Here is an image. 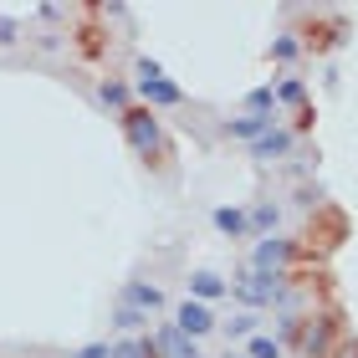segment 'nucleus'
<instances>
[{"label": "nucleus", "mask_w": 358, "mask_h": 358, "mask_svg": "<svg viewBox=\"0 0 358 358\" xmlns=\"http://www.w3.org/2000/svg\"><path fill=\"white\" fill-rule=\"evenodd\" d=\"M118 123H123L128 149H134L143 164H164V159H169V143H164V123H159V113H149L143 103H134L128 113H118Z\"/></svg>", "instance_id": "obj_1"}, {"label": "nucleus", "mask_w": 358, "mask_h": 358, "mask_svg": "<svg viewBox=\"0 0 358 358\" xmlns=\"http://www.w3.org/2000/svg\"><path fill=\"white\" fill-rule=\"evenodd\" d=\"M348 338V317H343V307L328 302V307H317L313 317L302 322V338H297V358H333V348Z\"/></svg>", "instance_id": "obj_2"}, {"label": "nucleus", "mask_w": 358, "mask_h": 358, "mask_svg": "<svg viewBox=\"0 0 358 358\" xmlns=\"http://www.w3.org/2000/svg\"><path fill=\"white\" fill-rule=\"evenodd\" d=\"M297 266H317L297 236H262L251 251V271H297Z\"/></svg>", "instance_id": "obj_3"}, {"label": "nucleus", "mask_w": 358, "mask_h": 358, "mask_svg": "<svg viewBox=\"0 0 358 358\" xmlns=\"http://www.w3.org/2000/svg\"><path fill=\"white\" fill-rule=\"evenodd\" d=\"M297 241L307 246V256L317 262V256H328V251H338V246L348 241V215H343L338 205H317V210H313V225H307V236H297Z\"/></svg>", "instance_id": "obj_4"}, {"label": "nucleus", "mask_w": 358, "mask_h": 358, "mask_svg": "<svg viewBox=\"0 0 358 358\" xmlns=\"http://www.w3.org/2000/svg\"><path fill=\"white\" fill-rule=\"evenodd\" d=\"M282 282H287V271H241L231 282V297L241 302V313H262V307L276 302Z\"/></svg>", "instance_id": "obj_5"}, {"label": "nucleus", "mask_w": 358, "mask_h": 358, "mask_svg": "<svg viewBox=\"0 0 358 358\" xmlns=\"http://www.w3.org/2000/svg\"><path fill=\"white\" fill-rule=\"evenodd\" d=\"M353 36V26H348V15L343 10H317L313 15V26H307V41H302V52H338Z\"/></svg>", "instance_id": "obj_6"}, {"label": "nucleus", "mask_w": 358, "mask_h": 358, "mask_svg": "<svg viewBox=\"0 0 358 358\" xmlns=\"http://www.w3.org/2000/svg\"><path fill=\"white\" fill-rule=\"evenodd\" d=\"M174 328L185 333V338H194V343H200L205 333H215V328H220V317L210 313L205 302H194V297H185V302L174 307Z\"/></svg>", "instance_id": "obj_7"}, {"label": "nucleus", "mask_w": 358, "mask_h": 358, "mask_svg": "<svg viewBox=\"0 0 358 358\" xmlns=\"http://www.w3.org/2000/svg\"><path fill=\"white\" fill-rule=\"evenodd\" d=\"M292 149H297V128H266L262 138L251 143V159H262V164H282V159H292Z\"/></svg>", "instance_id": "obj_8"}, {"label": "nucleus", "mask_w": 358, "mask_h": 358, "mask_svg": "<svg viewBox=\"0 0 358 358\" xmlns=\"http://www.w3.org/2000/svg\"><path fill=\"white\" fill-rule=\"evenodd\" d=\"M149 338H154V353H159V358H205L200 343H194V338H185L174 322H159Z\"/></svg>", "instance_id": "obj_9"}, {"label": "nucleus", "mask_w": 358, "mask_h": 358, "mask_svg": "<svg viewBox=\"0 0 358 358\" xmlns=\"http://www.w3.org/2000/svg\"><path fill=\"white\" fill-rule=\"evenodd\" d=\"M138 97H143L149 113H159V108H179L185 103V87L169 83V77H154V83H138Z\"/></svg>", "instance_id": "obj_10"}, {"label": "nucleus", "mask_w": 358, "mask_h": 358, "mask_svg": "<svg viewBox=\"0 0 358 358\" xmlns=\"http://www.w3.org/2000/svg\"><path fill=\"white\" fill-rule=\"evenodd\" d=\"M118 302H123V307H138V313L154 317L159 307H164V287H154V282H128Z\"/></svg>", "instance_id": "obj_11"}, {"label": "nucleus", "mask_w": 358, "mask_h": 358, "mask_svg": "<svg viewBox=\"0 0 358 358\" xmlns=\"http://www.w3.org/2000/svg\"><path fill=\"white\" fill-rule=\"evenodd\" d=\"M266 128H276V118H266V113H241V118L225 123V134L241 138V143H256V138L266 134Z\"/></svg>", "instance_id": "obj_12"}, {"label": "nucleus", "mask_w": 358, "mask_h": 358, "mask_svg": "<svg viewBox=\"0 0 358 358\" xmlns=\"http://www.w3.org/2000/svg\"><path fill=\"white\" fill-rule=\"evenodd\" d=\"M225 292H231V282H225L220 271H194V276H189V297L205 302V307L215 302V297H225Z\"/></svg>", "instance_id": "obj_13"}, {"label": "nucleus", "mask_w": 358, "mask_h": 358, "mask_svg": "<svg viewBox=\"0 0 358 358\" xmlns=\"http://www.w3.org/2000/svg\"><path fill=\"white\" fill-rule=\"evenodd\" d=\"M97 97H103V108H113V113L134 108V87H128L123 77H103V83H97Z\"/></svg>", "instance_id": "obj_14"}, {"label": "nucleus", "mask_w": 358, "mask_h": 358, "mask_svg": "<svg viewBox=\"0 0 358 358\" xmlns=\"http://www.w3.org/2000/svg\"><path fill=\"white\" fill-rule=\"evenodd\" d=\"M276 220H282V205H271V200H262V205L246 210V225H251L256 241H262V236H276Z\"/></svg>", "instance_id": "obj_15"}, {"label": "nucleus", "mask_w": 358, "mask_h": 358, "mask_svg": "<svg viewBox=\"0 0 358 358\" xmlns=\"http://www.w3.org/2000/svg\"><path fill=\"white\" fill-rule=\"evenodd\" d=\"M210 220H215V231H220V236H251V225H246V210H241V205H220Z\"/></svg>", "instance_id": "obj_16"}, {"label": "nucleus", "mask_w": 358, "mask_h": 358, "mask_svg": "<svg viewBox=\"0 0 358 358\" xmlns=\"http://www.w3.org/2000/svg\"><path fill=\"white\" fill-rule=\"evenodd\" d=\"M108 358H159V353H154V338L149 333H134V338H118Z\"/></svg>", "instance_id": "obj_17"}, {"label": "nucleus", "mask_w": 358, "mask_h": 358, "mask_svg": "<svg viewBox=\"0 0 358 358\" xmlns=\"http://www.w3.org/2000/svg\"><path fill=\"white\" fill-rule=\"evenodd\" d=\"M271 92H276V108H307V83L302 77H282Z\"/></svg>", "instance_id": "obj_18"}, {"label": "nucleus", "mask_w": 358, "mask_h": 358, "mask_svg": "<svg viewBox=\"0 0 358 358\" xmlns=\"http://www.w3.org/2000/svg\"><path fill=\"white\" fill-rule=\"evenodd\" d=\"M113 328H118L123 338H134V333H143V328H149V313H138V307H113Z\"/></svg>", "instance_id": "obj_19"}, {"label": "nucleus", "mask_w": 358, "mask_h": 358, "mask_svg": "<svg viewBox=\"0 0 358 358\" xmlns=\"http://www.w3.org/2000/svg\"><path fill=\"white\" fill-rule=\"evenodd\" d=\"M246 358H287V348L271 333H256V338H246Z\"/></svg>", "instance_id": "obj_20"}, {"label": "nucleus", "mask_w": 358, "mask_h": 358, "mask_svg": "<svg viewBox=\"0 0 358 358\" xmlns=\"http://www.w3.org/2000/svg\"><path fill=\"white\" fill-rule=\"evenodd\" d=\"M302 57V36L297 31H282V36L271 41V62H297Z\"/></svg>", "instance_id": "obj_21"}, {"label": "nucleus", "mask_w": 358, "mask_h": 358, "mask_svg": "<svg viewBox=\"0 0 358 358\" xmlns=\"http://www.w3.org/2000/svg\"><path fill=\"white\" fill-rule=\"evenodd\" d=\"M225 328V338H256V328H262V317L256 313H236L231 322H220Z\"/></svg>", "instance_id": "obj_22"}, {"label": "nucleus", "mask_w": 358, "mask_h": 358, "mask_svg": "<svg viewBox=\"0 0 358 358\" xmlns=\"http://www.w3.org/2000/svg\"><path fill=\"white\" fill-rule=\"evenodd\" d=\"M246 113H266V118H276V92L271 87H251L246 92Z\"/></svg>", "instance_id": "obj_23"}, {"label": "nucleus", "mask_w": 358, "mask_h": 358, "mask_svg": "<svg viewBox=\"0 0 358 358\" xmlns=\"http://www.w3.org/2000/svg\"><path fill=\"white\" fill-rule=\"evenodd\" d=\"M15 41H21V21L0 10V46H15Z\"/></svg>", "instance_id": "obj_24"}, {"label": "nucleus", "mask_w": 358, "mask_h": 358, "mask_svg": "<svg viewBox=\"0 0 358 358\" xmlns=\"http://www.w3.org/2000/svg\"><path fill=\"white\" fill-rule=\"evenodd\" d=\"M154 77H164V67L154 57H138V83H154Z\"/></svg>", "instance_id": "obj_25"}, {"label": "nucleus", "mask_w": 358, "mask_h": 358, "mask_svg": "<svg viewBox=\"0 0 358 358\" xmlns=\"http://www.w3.org/2000/svg\"><path fill=\"white\" fill-rule=\"evenodd\" d=\"M113 353V343H87V348H77L72 358H108Z\"/></svg>", "instance_id": "obj_26"}, {"label": "nucleus", "mask_w": 358, "mask_h": 358, "mask_svg": "<svg viewBox=\"0 0 358 358\" xmlns=\"http://www.w3.org/2000/svg\"><path fill=\"white\" fill-rule=\"evenodd\" d=\"M333 358H358V338L348 333V338H343V343H338V348H333Z\"/></svg>", "instance_id": "obj_27"}, {"label": "nucleus", "mask_w": 358, "mask_h": 358, "mask_svg": "<svg viewBox=\"0 0 358 358\" xmlns=\"http://www.w3.org/2000/svg\"><path fill=\"white\" fill-rule=\"evenodd\" d=\"M225 358H246V353H225Z\"/></svg>", "instance_id": "obj_28"}]
</instances>
